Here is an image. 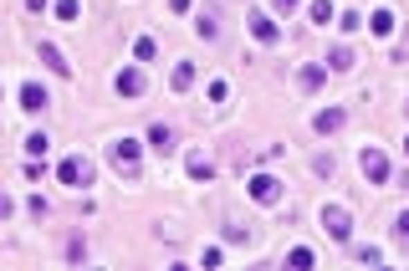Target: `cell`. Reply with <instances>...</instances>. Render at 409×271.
Listing matches in <instances>:
<instances>
[{
    "mask_svg": "<svg viewBox=\"0 0 409 271\" xmlns=\"http://www.w3.org/2000/svg\"><path fill=\"white\" fill-rule=\"evenodd\" d=\"M358 164H363V174L374 179V185H384V179H389V159H384V149H363V153H358Z\"/></svg>",
    "mask_w": 409,
    "mask_h": 271,
    "instance_id": "cell-4",
    "label": "cell"
},
{
    "mask_svg": "<svg viewBox=\"0 0 409 271\" xmlns=\"http://www.w3.org/2000/svg\"><path fill=\"white\" fill-rule=\"evenodd\" d=\"M82 256H87V246H82V241H67V261L77 266V261H82Z\"/></svg>",
    "mask_w": 409,
    "mask_h": 271,
    "instance_id": "cell-23",
    "label": "cell"
},
{
    "mask_svg": "<svg viewBox=\"0 0 409 271\" xmlns=\"http://www.w3.org/2000/svg\"><path fill=\"white\" fill-rule=\"evenodd\" d=\"M118 93H123V97H143V93H149V82H143V72H138V67L118 72Z\"/></svg>",
    "mask_w": 409,
    "mask_h": 271,
    "instance_id": "cell-7",
    "label": "cell"
},
{
    "mask_svg": "<svg viewBox=\"0 0 409 271\" xmlns=\"http://www.w3.org/2000/svg\"><path fill=\"white\" fill-rule=\"evenodd\" d=\"M184 164H190V179H210V174H215V164H210L205 149H190V159H184Z\"/></svg>",
    "mask_w": 409,
    "mask_h": 271,
    "instance_id": "cell-9",
    "label": "cell"
},
{
    "mask_svg": "<svg viewBox=\"0 0 409 271\" xmlns=\"http://www.w3.org/2000/svg\"><path fill=\"white\" fill-rule=\"evenodd\" d=\"M26 153H31V159H46V133H26Z\"/></svg>",
    "mask_w": 409,
    "mask_h": 271,
    "instance_id": "cell-18",
    "label": "cell"
},
{
    "mask_svg": "<svg viewBox=\"0 0 409 271\" xmlns=\"http://www.w3.org/2000/svg\"><path fill=\"white\" fill-rule=\"evenodd\" d=\"M394 225H399V236L409 241V210H404V215H399V221H394Z\"/></svg>",
    "mask_w": 409,
    "mask_h": 271,
    "instance_id": "cell-24",
    "label": "cell"
},
{
    "mask_svg": "<svg viewBox=\"0 0 409 271\" xmlns=\"http://www.w3.org/2000/svg\"><path fill=\"white\" fill-rule=\"evenodd\" d=\"M169 82H174V93H190V82H194V67H190V62H179Z\"/></svg>",
    "mask_w": 409,
    "mask_h": 271,
    "instance_id": "cell-16",
    "label": "cell"
},
{
    "mask_svg": "<svg viewBox=\"0 0 409 271\" xmlns=\"http://www.w3.org/2000/svg\"><path fill=\"white\" fill-rule=\"evenodd\" d=\"M138 144H134V138H118V144H113V164H138Z\"/></svg>",
    "mask_w": 409,
    "mask_h": 271,
    "instance_id": "cell-12",
    "label": "cell"
},
{
    "mask_svg": "<svg viewBox=\"0 0 409 271\" xmlns=\"http://www.w3.org/2000/svg\"><path fill=\"white\" fill-rule=\"evenodd\" d=\"M92 174H98V169H92L87 153H67V159L57 164V179H62V185H72V189H87Z\"/></svg>",
    "mask_w": 409,
    "mask_h": 271,
    "instance_id": "cell-1",
    "label": "cell"
},
{
    "mask_svg": "<svg viewBox=\"0 0 409 271\" xmlns=\"http://www.w3.org/2000/svg\"><path fill=\"white\" fill-rule=\"evenodd\" d=\"M297 6V0H276V10H292Z\"/></svg>",
    "mask_w": 409,
    "mask_h": 271,
    "instance_id": "cell-28",
    "label": "cell"
},
{
    "mask_svg": "<svg viewBox=\"0 0 409 271\" xmlns=\"http://www.w3.org/2000/svg\"><path fill=\"white\" fill-rule=\"evenodd\" d=\"M287 266H297V271H312V266H318V256H312L307 246H297V251H287Z\"/></svg>",
    "mask_w": 409,
    "mask_h": 271,
    "instance_id": "cell-14",
    "label": "cell"
},
{
    "mask_svg": "<svg viewBox=\"0 0 409 271\" xmlns=\"http://www.w3.org/2000/svg\"><path fill=\"white\" fill-rule=\"evenodd\" d=\"M246 26H251V36H256V41H266V46H276V41H282V31H276V26H271L266 16H256V10L246 16Z\"/></svg>",
    "mask_w": 409,
    "mask_h": 271,
    "instance_id": "cell-6",
    "label": "cell"
},
{
    "mask_svg": "<svg viewBox=\"0 0 409 271\" xmlns=\"http://www.w3.org/2000/svg\"><path fill=\"white\" fill-rule=\"evenodd\" d=\"M327 67H333V72H348V67H353V51H348V46H333V51H327Z\"/></svg>",
    "mask_w": 409,
    "mask_h": 271,
    "instance_id": "cell-15",
    "label": "cell"
},
{
    "mask_svg": "<svg viewBox=\"0 0 409 271\" xmlns=\"http://www.w3.org/2000/svg\"><path fill=\"white\" fill-rule=\"evenodd\" d=\"M36 57H42V62H46V67L57 72V77H72V62L62 57V46H57V41H36Z\"/></svg>",
    "mask_w": 409,
    "mask_h": 271,
    "instance_id": "cell-5",
    "label": "cell"
},
{
    "mask_svg": "<svg viewBox=\"0 0 409 271\" xmlns=\"http://www.w3.org/2000/svg\"><path fill=\"white\" fill-rule=\"evenodd\" d=\"M322 230H327L333 241H348V236H353V215L343 210V205H327V210H322Z\"/></svg>",
    "mask_w": 409,
    "mask_h": 271,
    "instance_id": "cell-3",
    "label": "cell"
},
{
    "mask_svg": "<svg viewBox=\"0 0 409 271\" xmlns=\"http://www.w3.org/2000/svg\"><path fill=\"white\" fill-rule=\"evenodd\" d=\"M154 51H159V46H154V36H138V41H134V57H138V62H149Z\"/></svg>",
    "mask_w": 409,
    "mask_h": 271,
    "instance_id": "cell-19",
    "label": "cell"
},
{
    "mask_svg": "<svg viewBox=\"0 0 409 271\" xmlns=\"http://www.w3.org/2000/svg\"><path fill=\"white\" fill-rule=\"evenodd\" d=\"M200 36H205V41H215V36H220V21H215V16H200Z\"/></svg>",
    "mask_w": 409,
    "mask_h": 271,
    "instance_id": "cell-21",
    "label": "cell"
},
{
    "mask_svg": "<svg viewBox=\"0 0 409 271\" xmlns=\"http://www.w3.org/2000/svg\"><path fill=\"white\" fill-rule=\"evenodd\" d=\"M51 10H57L62 21H77V0H51Z\"/></svg>",
    "mask_w": 409,
    "mask_h": 271,
    "instance_id": "cell-20",
    "label": "cell"
},
{
    "mask_svg": "<svg viewBox=\"0 0 409 271\" xmlns=\"http://www.w3.org/2000/svg\"><path fill=\"white\" fill-rule=\"evenodd\" d=\"M251 200H256V205H276V200H282V179H276V174H251Z\"/></svg>",
    "mask_w": 409,
    "mask_h": 271,
    "instance_id": "cell-2",
    "label": "cell"
},
{
    "mask_svg": "<svg viewBox=\"0 0 409 271\" xmlns=\"http://www.w3.org/2000/svg\"><path fill=\"white\" fill-rule=\"evenodd\" d=\"M343 118H348L343 108H322V113H318V133H338V128H343Z\"/></svg>",
    "mask_w": 409,
    "mask_h": 271,
    "instance_id": "cell-13",
    "label": "cell"
},
{
    "mask_svg": "<svg viewBox=\"0 0 409 271\" xmlns=\"http://www.w3.org/2000/svg\"><path fill=\"white\" fill-rule=\"evenodd\" d=\"M21 108H26V113H42V108H46V87H36V82L21 87Z\"/></svg>",
    "mask_w": 409,
    "mask_h": 271,
    "instance_id": "cell-10",
    "label": "cell"
},
{
    "mask_svg": "<svg viewBox=\"0 0 409 271\" xmlns=\"http://www.w3.org/2000/svg\"><path fill=\"white\" fill-rule=\"evenodd\" d=\"M6 215H10V200H6V195H0V221H6Z\"/></svg>",
    "mask_w": 409,
    "mask_h": 271,
    "instance_id": "cell-27",
    "label": "cell"
},
{
    "mask_svg": "<svg viewBox=\"0 0 409 271\" xmlns=\"http://www.w3.org/2000/svg\"><path fill=\"white\" fill-rule=\"evenodd\" d=\"M404 153H409V133H404Z\"/></svg>",
    "mask_w": 409,
    "mask_h": 271,
    "instance_id": "cell-29",
    "label": "cell"
},
{
    "mask_svg": "<svg viewBox=\"0 0 409 271\" xmlns=\"http://www.w3.org/2000/svg\"><path fill=\"white\" fill-rule=\"evenodd\" d=\"M368 31H374V36H389V31H394V16H389V10H374V16H368Z\"/></svg>",
    "mask_w": 409,
    "mask_h": 271,
    "instance_id": "cell-17",
    "label": "cell"
},
{
    "mask_svg": "<svg viewBox=\"0 0 409 271\" xmlns=\"http://www.w3.org/2000/svg\"><path fill=\"white\" fill-rule=\"evenodd\" d=\"M179 138H174V128L169 123H149V149H159V153H169Z\"/></svg>",
    "mask_w": 409,
    "mask_h": 271,
    "instance_id": "cell-8",
    "label": "cell"
},
{
    "mask_svg": "<svg viewBox=\"0 0 409 271\" xmlns=\"http://www.w3.org/2000/svg\"><path fill=\"white\" fill-rule=\"evenodd\" d=\"M322 82H327V72H322V67H302V72H297V87H302V93H318Z\"/></svg>",
    "mask_w": 409,
    "mask_h": 271,
    "instance_id": "cell-11",
    "label": "cell"
},
{
    "mask_svg": "<svg viewBox=\"0 0 409 271\" xmlns=\"http://www.w3.org/2000/svg\"><path fill=\"white\" fill-rule=\"evenodd\" d=\"M26 6H31V10H46V6H51V0H26Z\"/></svg>",
    "mask_w": 409,
    "mask_h": 271,
    "instance_id": "cell-26",
    "label": "cell"
},
{
    "mask_svg": "<svg viewBox=\"0 0 409 271\" xmlns=\"http://www.w3.org/2000/svg\"><path fill=\"white\" fill-rule=\"evenodd\" d=\"M312 21L327 26V21H333V6H327V0H318V6H312Z\"/></svg>",
    "mask_w": 409,
    "mask_h": 271,
    "instance_id": "cell-22",
    "label": "cell"
},
{
    "mask_svg": "<svg viewBox=\"0 0 409 271\" xmlns=\"http://www.w3.org/2000/svg\"><path fill=\"white\" fill-rule=\"evenodd\" d=\"M169 10H174V16H184V10H190V0H169Z\"/></svg>",
    "mask_w": 409,
    "mask_h": 271,
    "instance_id": "cell-25",
    "label": "cell"
}]
</instances>
